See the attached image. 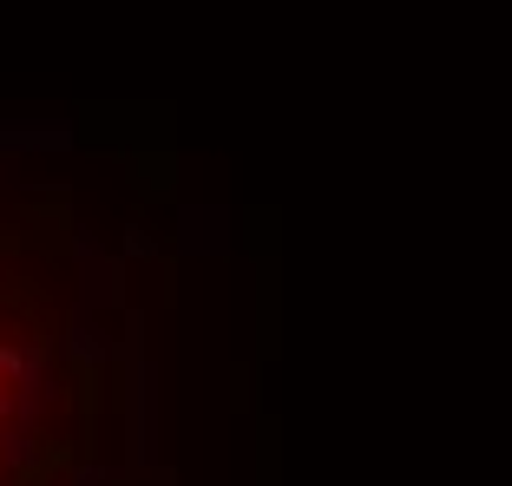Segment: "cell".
<instances>
[{
  "mask_svg": "<svg viewBox=\"0 0 512 486\" xmlns=\"http://www.w3.org/2000/svg\"><path fill=\"white\" fill-rule=\"evenodd\" d=\"M14 250L20 237L0 230V486H46L73 460L92 368Z\"/></svg>",
  "mask_w": 512,
  "mask_h": 486,
  "instance_id": "6da1fadb",
  "label": "cell"
}]
</instances>
